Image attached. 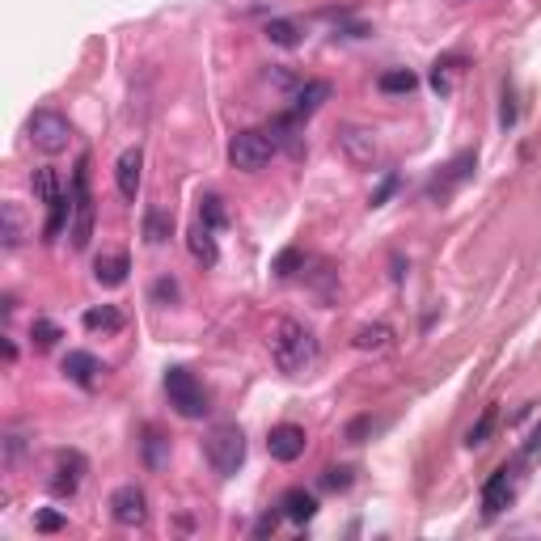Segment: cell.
I'll list each match as a JSON object with an SVG mask.
<instances>
[{
  "mask_svg": "<svg viewBox=\"0 0 541 541\" xmlns=\"http://www.w3.org/2000/svg\"><path fill=\"white\" fill-rule=\"evenodd\" d=\"M305 428H296V423H280V428H270L267 436V453L275 461H296V457L305 453Z\"/></svg>",
  "mask_w": 541,
  "mask_h": 541,
  "instance_id": "30bf717a",
  "label": "cell"
},
{
  "mask_svg": "<svg viewBox=\"0 0 541 541\" xmlns=\"http://www.w3.org/2000/svg\"><path fill=\"white\" fill-rule=\"evenodd\" d=\"M491 428H495V410H482V418L474 423V428L466 431V444L469 448H478V444H487V436H491Z\"/></svg>",
  "mask_w": 541,
  "mask_h": 541,
  "instance_id": "83f0119b",
  "label": "cell"
},
{
  "mask_svg": "<svg viewBox=\"0 0 541 541\" xmlns=\"http://www.w3.org/2000/svg\"><path fill=\"white\" fill-rule=\"evenodd\" d=\"M537 453H541V428L533 431V440L525 444V457H537Z\"/></svg>",
  "mask_w": 541,
  "mask_h": 541,
  "instance_id": "836d02e7",
  "label": "cell"
},
{
  "mask_svg": "<svg viewBox=\"0 0 541 541\" xmlns=\"http://www.w3.org/2000/svg\"><path fill=\"white\" fill-rule=\"evenodd\" d=\"M85 469L89 461L76 448H64V453H55V466H51V491L60 495H76V487L85 482Z\"/></svg>",
  "mask_w": 541,
  "mask_h": 541,
  "instance_id": "52a82bcc",
  "label": "cell"
},
{
  "mask_svg": "<svg viewBox=\"0 0 541 541\" xmlns=\"http://www.w3.org/2000/svg\"><path fill=\"white\" fill-rule=\"evenodd\" d=\"M152 296H157V300H178V283H173V280H157Z\"/></svg>",
  "mask_w": 541,
  "mask_h": 541,
  "instance_id": "1f68e13d",
  "label": "cell"
},
{
  "mask_svg": "<svg viewBox=\"0 0 541 541\" xmlns=\"http://www.w3.org/2000/svg\"><path fill=\"white\" fill-rule=\"evenodd\" d=\"M321 487H326V491H347V487H351V469H347V466H330L326 474H321Z\"/></svg>",
  "mask_w": 541,
  "mask_h": 541,
  "instance_id": "f1b7e54d",
  "label": "cell"
},
{
  "mask_svg": "<svg viewBox=\"0 0 541 541\" xmlns=\"http://www.w3.org/2000/svg\"><path fill=\"white\" fill-rule=\"evenodd\" d=\"M0 216H5V250H13V246H22V237H25V229H22V211H17V203H5L0 208Z\"/></svg>",
  "mask_w": 541,
  "mask_h": 541,
  "instance_id": "7402d4cb",
  "label": "cell"
},
{
  "mask_svg": "<svg viewBox=\"0 0 541 541\" xmlns=\"http://www.w3.org/2000/svg\"><path fill=\"white\" fill-rule=\"evenodd\" d=\"M280 507H283V516L292 520V525H309V520L318 516V499H313L309 491H300V487L283 495V504H280Z\"/></svg>",
  "mask_w": 541,
  "mask_h": 541,
  "instance_id": "5bb4252c",
  "label": "cell"
},
{
  "mask_svg": "<svg viewBox=\"0 0 541 541\" xmlns=\"http://www.w3.org/2000/svg\"><path fill=\"white\" fill-rule=\"evenodd\" d=\"M111 516L123 525V529H135V525H144L148 516V495L135 487V482H127V487H119V491L111 495Z\"/></svg>",
  "mask_w": 541,
  "mask_h": 541,
  "instance_id": "ba28073f",
  "label": "cell"
},
{
  "mask_svg": "<svg viewBox=\"0 0 541 541\" xmlns=\"http://www.w3.org/2000/svg\"><path fill=\"white\" fill-rule=\"evenodd\" d=\"M170 224L173 221L161 208H148V216H144V241H148V246H161V241L170 237Z\"/></svg>",
  "mask_w": 541,
  "mask_h": 541,
  "instance_id": "44dd1931",
  "label": "cell"
},
{
  "mask_svg": "<svg viewBox=\"0 0 541 541\" xmlns=\"http://www.w3.org/2000/svg\"><path fill=\"white\" fill-rule=\"evenodd\" d=\"M119 326H123V318H119V309L114 305H102V309H89L85 313V330H106V334H114L119 330Z\"/></svg>",
  "mask_w": 541,
  "mask_h": 541,
  "instance_id": "d6986e66",
  "label": "cell"
},
{
  "mask_svg": "<svg viewBox=\"0 0 541 541\" xmlns=\"http://www.w3.org/2000/svg\"><path fill=\"white\" fill-rule=\"evenodd\" d=\"M326 98H330V81H305L296 89V114H313Z\"/></svg>",
  "mask_w": 541,
  "mask_h": 541,
  "instance_id": "2e32d148",
  "label": "cell"
},
{
  "mask_svg": "<svg viewBox=\"0 0 541 541\" xmlns=\"http://www.w3.org/2000/svg\"><path fill=\"white\" fill-rule=\"evenodd\" d=\"M30 339H34L38 351H47V347H55V339H60V326L47 321V318H38L34 326H30Z\"/></svg>",
  "mask_w": 541,
  "mask_h": 541,
  "instance_id": "4316f807",
  "label": "cell"
},
{
  "mask_svg": "<svg viewBox=\"0 0 541 541\" xmlns=\"http://www.w3.org/2000/svg\"><path fill=\"white\" fill-rule=\"evenodd\" d=\"M199 221L208 224V229H224V221H229V216H224V199L221 195L199 199Z\"/></svg>",
  "mask_w": 541,
  "mask_h": 541,
  "instance_id": "cb8c5ba5",
  "label": "cell"
},
{
  "mask_svg": "<svg viewBox=\"0 0 541 541\" xmlns=\"http://www.w3.org/2000/svg\"><path fill=\"white\" fill-rule=\"evenodd\" d=\"M25 135H30V144L38 148V152H47V157H55V152H64L68 148V140H73V127H68V119L55 111H34L30 114V123H25Z\"/></svg>",
  "mask_w": 541,
  "mask_h": 541,
  "instance_id": "277c9868",
  "label": "cell"
},
{
  "mask_svg": "<svg viewBox=\"0 0 541 541\" xmlns=\"http://www.w3.org/2000/svg\"><path fill=\"white\" fill-rule=\"evenodd\" d=\"M127 270H132V259H127L123 250H102L98 259H93V280H98L102 288L127 283Z\"/></svg>",
  "mask_w": 541,
  "mask_h": 541,
  "instance_id": "4fadbf2b",
  "label": "cell"
},
{
  "mask_svg": "<svg viewBox=\"0 0 541 541\" xmlns=\"http://www.w3.org/2000/svg\"><path fill=\"white\" fill-rule=\"evenodd\" d=\"M296 262H300V259H296V250H288V254H283V259H280V267H275V270H280V275H292V267H296Z\"/></svg>",
  "mask_w": 541,
  "mask_h": 541,
  "instance_id": "d6a6232c",
  "label": "cell"
},
{
  "mask_svg": "<svg viewBox=\"0 0 541 541\" xmlns=\"http://www.w3.org/2000/svg\"><path fill=\"white\" fill-rule=\"evenodd\" d=\"M43 533H55V529H64V516L60 512H38V520H34Z\"/></svg>",
  "mask_w": 541,
  "mask_h": 541,
  "instance_id": "4dcf8cb0",
  "label": "cell"
},
{
  "mask_svg": "<svg viewBox=\"0 0 541 541\" xmlns=\"http://www.w3.org/2000/svg\"><path fill=\"white\" fill-rule=\"evenodd\" d=\"M377 85H381V93H410L418 85V76L410 68H389V73H381Z\"/></svg>",
  "mask_w": 541,
  "mask_h": 541,
  "instance_id": "ffe728a7",
  "label": "cell"
},
{
  "mask_svg": "<svg viewBox=\"0 0 541 541\" xmlns=\"http://www.w3.org/2000/svg\"><path fill=\"white\" fill-rule=\"evenodd\" d=\"M339 152H343L351 165H372L377 161V135L369 127H343L339 132Z\"/></svg>",
  "mask_w": 541,
  "mask_h": 541,
  "instance_id": "9c48e42d",
  "label": "cell"
},
{
  "mask_svg": "<svg viewBox=\"0 0 541 541\" xmlns=\"http://www.w3.org/2000/svg\"><path fill=\"white\" fill-rule=\"evenodd\" d=\"M208 461H211V469H216L221 478H229V474L241 469V461H246V436H241L237 423H221V428H211Z\"/></svg>",
  "mask_w": 541,
  "mask_h": 541,
  "instance_id": "7a4b0ae2",
  "label": "cell"
},
{
  "mask_svg": "<svg viewBox=\"0 0 541 541\" xmlns=\"http://www.w3.org/2000/svg\"><path fill=\"white\" fill-rule=\"evenodd\" d=\"M64 372H68L76 385H93V377L102 372V364L89 356V351H68V356H64Z\"/></svg>",
  "mask_w": 541,
  "mask_h": 541,
  "instance_id": "9a60e30c",
  "label": "cell"
},
{
  "mask_svg": "<svg viewBox=\"0 0 541 541\" xmlns=\"http://www.w3.org/2000/svg\"><path fill=\"white\" fill-rule=\"evenodd\" d=\"M270 140H275V144H283V148H292L296 157L305 152V144H300V132H296L292 119H275V123H270Z\"/></svg>",
  "mask_w": 541,
  "mask_h": 541,
  "instance_id": "603a6c76",
  "label": "cell"
},
{
  "mask_svg": "<svg viewBox=\"0 0 541 541\" xmlns=\"http://www.w3.org/2000/svg\"><path fill=\"white\" fill-rule=\"evenodd\" d=\"M270 359H275V369L288 372V377H300L318 364V339L292 318H280L270 326Z\"/></svg>",
  "mask_w": 541,
  "mask_h": 541,
  "instance_id": "6da1fadb",
  "label": "cell"
},
{
  "mask_svg": "<svg viewBox=\"0 0 541 541\" xmlns=\"http://www.w3.org/2000/svg\"><path fill=\"white\" fill-rule=\"evenodd\" d=\"M85 170H89V157H81V170H76V182H73V250H85L89 237H93V199L85 191Z\"/></svg>",
  "mask_w": 541,
  "mask_h": 541,
  "instance_id": "8992f818",
  "label": "cell"
},
{
  "mask_svg": "<svg viewBox=\"0 0 541 541\" xmlns=\"http://www.w3.org/2000/svg\"><path fill=\"white\" fill-rule=\"evenodd\" d=\"M165 394H170V406L182 418H203L208 415V398H203V385L195 381V372L170 369L165 372Z\"/></svg>",
  "mask_w": 541,
  "mask_h": 541,
  "instance_id": "3957f363",
  "label": "cell"
},
{
  "mask_svg": "<svg viewBox=\"0 0 541 541\" xmlns=\"http://www.w3.org/2000/svg\"><path fill=\"white\" fill-rule=\"evenodd\" d=\"M191 254H195L203 267H211V262H216V237H211V229L203 221L191 229Z\"/></svg>",
  "mask_w": 541,
  "mask_h": 541,
  "instance_id": "ac0fdd59",
  "label": "cell"
},
{
  "mask_svg": "<svg viewBox=\"0 0 541 541\" xmlns=\"http://www.w3.org/2000/svg\"><path fill=\"white\" fill-rule=\"evenodd\" d=\"M140 178H144V152L127 148L123 157H119V165H114V182H119V195L127 203H135V195H140Z\"/></svg>",
  "mask_w": 541,
  "mask_h": 541,
  "instance_id": "8fae6325",
  "label": "cell"
},
{
  "mask_svg": "<svg viewBox=\"0 0 541 541\" xmlns=\"http://www.w3.org/2000/svg\"><path fill=\"white\" fill-rule=\"evenodd\" d=\"M270 152H275V140L267 132H237L233 144H229V161L241 173H259L270 161Z\"/></svg>",
  "mask_w": 541,
  "mask_h": 541,
  "instance_id": "5b68a950",
  "label": "cell"
},
{
  "mask_svg": "<svg viewBox=\"0 0 541 541\" xmlns=\"http://www.w3.org/2000/svg\"><path fill=\"white\" fill-rule=\"evenodd\" d=\"M512 495H516V482H512V469H495L491 478H487V487H482V512L487 516H495V512H504L507 504H512Z\"/></svg>",
  "mask_w": 541,
  "mask_h": 541,
  "instance_id": "7c38bea8",
  "label": "cell"
},
{
  "mask_svg": "<svg viewBox=\"0 0 541 541\" xmlns=\"http://www.w3.org/2000/svg\"><path fill=\"white\" fill-rule=\"evenodd\" d=\"M144 461L152 469H161V436L157 431H148V440H144Z\"/></svg>",
  "mask_w": 541,
  "mask_h": 541,
  "instance_id": "f546056e",
  "label": "cell"
},
{
  "mask_svg": "<svg viewBox=\"0 0 541 541\" xmlns=\"http://www.w3.org/2000/svg\"><path fill=\"white\" fill-rule=\"evenodd\" d=\"M267 38L275 43V47H296V43H300V30H296V22L275 17V22H267Z\"/></svg>",
  "mask_w": 541,
  "mask_h": 541,
  "instance_id": "d4e9b609",
  "label": "cell"
},
{
  "mask_svg": "<svg viewBox=\"0 0 541 541\" xmlns=\"http://www.w3.org/2000/svg\"><path fill=\"white\" fill-rule=\"evenodd\" d=\"M389 343H394V330L381 326V321H377V326H359V330H356V347H359V351H377V356H381V351H389Z\"/></svg>",
  "mask_w": 541,
  "mask_h": 541,
  "instance_id": "e0dca14e",
  "label": "cell"
},
{
  "mask_svg": "<svg viewBox=\"0 0 541 541\" xmlns=\"http://www.w3.org/2000/svg\"><path fill=\"white\" fill-rule=\"evenodd\" d=\"M34 195L38 199H43V203H60V182H55V173H51V170H38L34 173Z\"/></svg>",
  "mask_w": 541,
  "mask_h": 541,
  "instance_id": "484cf974",
  "label": "cell"
}]
</instances>
